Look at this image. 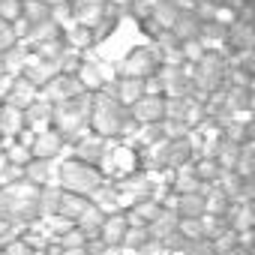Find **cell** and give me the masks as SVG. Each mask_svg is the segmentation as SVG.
Returning a JSON list of instances; mask_svg holds the SVG:
<instances>
[{
    "mask_svg": "<svg viewBox=\"0 0 255 255\" xmlns=\"http://www.w3.org/2000/svg\"><path fill=\"white\" fill-rule=\"evenodd\" d=\"M0 255H252V0H0Z\"/></svg>",
    "mask_w": 255,
    "mask_h": 255,
    "instance_id": "6da1fadb",
    "label": "cell"
}]
</instances>
